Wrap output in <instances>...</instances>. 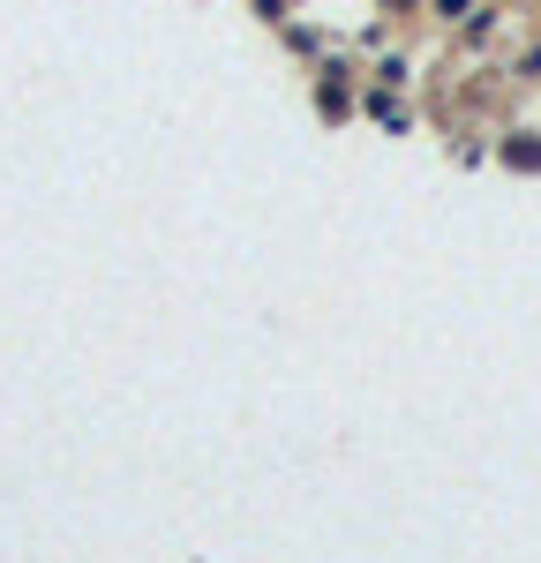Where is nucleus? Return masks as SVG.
I'll return each mask as SVG.
<instances>
[{
    "mask_svg": "<svg viewBox=\"0 0 541 563\" xmlns=\"http://www.w3.org/2000/svg\"><path fill=\"white\" fill-rule=\"evenodd\" d=\"M504 166H519V174H541V135H511V143H504Z\"/></svg>",
    "mask_w": 541,
    "mask_h": 563,
    "instance_id": "1",
    "label": "nucleus"
}]
</instances>
